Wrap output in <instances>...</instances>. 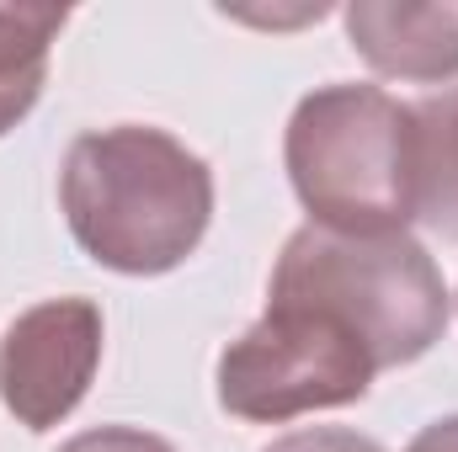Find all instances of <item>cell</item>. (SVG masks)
Wrapping results in <instances>:
<instances>
[{
  "mask_svg": "<svg viewBox=\"0 0 458 452\" xmlns=\"http://www.w3.org/2000/svg\"><path fill=\"white\" fill-rule=\"evenodd\" d=\"M59 208L97 266L123 277H165L208 234L214 171L176 133L117 122L70 144Z\"/></svg>",
  "mask_w": 458,
  "mask_h": 452,
  "instance_id": "obj_1",
  "label": "cell"
},
{
  "mask_svg": "<svg viewBox=\"0 0 458 452\" xmlns=\"http://www.w3.org/2000/svg\"><path fill=\"white\" fill-rule=\"evenodd\" d=\"M288 181L310 224L336 234H400L421 213L416 107L378 86H320L283 133Z\"/></svg>",
  "mask_w": 458,
  "mask_h": 452,
  "instance_id": "obj_2",
  "label": "cell"
},
{
  "mask_svg": "<svg viewBox=\"0 0 458 452\" xmlns=\"http://www.w3.org/2000/svg\"><path fill=\"white\" fill-rule=\"evenodd\" d=\"M267 298H293L336 314L346 331L362 336L378 372L427 356L454 314L448 282L411 229L400 234H336L320 224L293 229L272 266Z\"/></svg>",
  "mask_w": 458,
  "mask_h": 452,
  "instance_id": "obj_3",
  "label": "cell"
},
{
  "mask_svg": "<svg viewBox=\"0 0 458 452\" xmlns=\"http://www.w3.org/2000/svg\"><path fill=\"white\" fill-rule=\"evenodd\" d=\"M373 378L378 362L362 336L293 298H267V314L219 351V405L256 426L357 405Z\"/></svg>",
  "mask_w": 458,
  "mask_h": 452,
  "instance_id": "obj_4",
  "label": "cell"
},
{
  "mask_svg": "<svg viewBox=\"0 0 458 452\" xmlns=\"http://www.w3.org/2000/svg\"><path fill=\"white\" fill-rule=\"evenodd\" d=\"M102 309L91 298H48L21 309L0 336V405L27 431H54L91 394L102 367Z\"/></svg>",
  "mask_w": 458,
  "mask_h": 452,
  "instance_id": "obj_5",
  "label": "cell"
},
{
  "mask_svg": "<svg viewBox=\"0 0 458 452\" xmlns=\"http://www.w3.org/2000/svg\"><path fill=\"white\" fill-rule=\"evenodd\" d=\"M346 43L384 80L443 86L458 75V5H405V0H357L342 11Z\"/></svg>",
  "mask_w": 458,
  "mask_h": 452,
  "instance_id": "obj_6",
  "label": "cell"
},
{
  "mask_svg": "<svg viewBox=\"0 0 458 452\" xmlns=\"http://www.w3.org/2000/svg\"><path fill=\"white\" fill-rule=\"evenodd\" d=\"M64 5H0V138L38 107L48 86V54L64 32Z\"/></svg>",
  "mask_w": 458,
  "mask_h": 452,
  "instance_id": "obj_7",
  "label": "cell"
},
{
  "mask_svg": "<svg viewBox=\"0 0 458 452\" xmlns=\"http://www.w3.org/2000/svg\"><path fill=\"white\" fill-rule=\"evenodd\" d=\"M421 128V224L458 239V86L416 102Z\"/></svg>",
  "mask_w": 458,
  "mask_h": 452,
  "instance_id": "obj_8",
  "label": "cell"
},
{
  "mask_svg": "<svg viewBox=\"0 0 458 452\" xmlns=\"http://www.w3.org/2000/svg\"><path fill=\"white\" fill-rule=\"evenodd\" d=\"M267 452H384V448L362 431H346V426H304V431L277 437Z\"/></svg>",
  "mask_w": 458,
  "mask_h": 452,
  "instance_id": "obj_9",
  "label": "cell"
},
{
  "mask_svg": "<svg viewBox=\"0 0 458 452\" xmlns=\"http://www.w3.org/2000/svg\"><path fill=\"white\" fill-rule=\"evenodd\" d=\"M59 452H176V448L155 431H139V426H97V431L70 437Z\"/></svg>",
  "mask_w": 458,
  "mask_h": 452,
  "instance_id": "obj_10",
  "label": "cell"
},
{
  "mask_svg": "<svg viewBox=\"0 0 458 452\" xmlns=\"http://www.w3.org/2000/svg\"><path fill=\"white\" fill-rule=\"evenodd\" d=\"M405 452H458V415H443V421L421 426Z\"/></svg>",
  "mask_w": 458,
  "mask_h": 452,
  "instance_id": "obj_11",
  "label": "cell"
}]
</instances>
